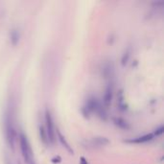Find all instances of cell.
<instances>
[{
    "mask_svg": "<svg viewBox=\"0 0 164 164\" xmlns=\"http://www.w3.org/2000/svg\"><path fill=\"white\" fill-rule=\"evenodd\" d=\"M5 135L6 141L8 143L9 147L14 150V142H16V129L14 124V116L12 110H8L5 115Z\"/></svg>",
    "mask_w": 164,
    "mask_h": 164,
    "instance_id": "1",
    "label": "cell"
},
{
    "mask_svg": "<svg viewBox=\"0 0 164 164\" xmlns=\"http://www.w3.org/2000/svg\"><path fill=\"white\" fill-rule=\"evenodd\" d=\"M19 144H20V150H21L22 156L24 158V161L27 164H37L35 162V160H34L31 145H30L29 141L27 139V136L23 132H20L19 135Z\"/></svg>",
    "mask_w": 164,
    "mask_h": 164,
    "instance_id": "2",
    "label": "cell"
},
{
    "mask_svg": "<svg viewBox=\"0 0 164 164\" xmlns=\"http://www.w3.org/2000/svg\"><path fill=\"white\" fill-rule=\"evenodd\" d=\"M45 123H46V133L48 136L49 143L53 144L55 142L56 139V131L54 127V122H53V118L51 115V112L49 109L45 110Z\"/></svg>",
    "mask_w": 164,
    "mask_h": 164,
    "instance_id": "3",
    "label": "cell"
},
{
    "mask_svg": "<svg viewBox=\"0 0 164 164\" xmlns=\"http://www.w3.org/2000/svg\"><path fill=\"white\" fill-rule=\"evenodd\" d=\"M115 67L111 60H106L101 65V75L105 80H111L114 77Z\"/></svg>",
    "mask_w": 164,
    "mask_h": 164,
    "instance_id": "4",
    "label": "cell"
},
{
    "mask_svg": "<svg viewBox=\"0 0 164 164\" xmlns=\"http://www.w3.org/2000/svg\"><path fill=\"white\" fill-rule=\"evenodd\" d=\"M112 98H113V83H108V86H106L104 96H103V106H104L106 109L109 108L110 105H111Z\"/></svg>",
    "mask_w": 164,
    "mask_h": 164,
    "instance_id": "5",
    "label": "cell"
},
{
    "mask_svg": "<svg viewBox=\"0 0 164 164\" xmlns=\"http://www.w3.org/2000/svg\"><path fill=\"white\" fill-rule=\"evenodd\" d=\"M88 144L93 148H100V147H104V146H106V145H109V138H106V137H104V136H96V137H93L91 140H89Z\"/></svg>",
    "mask_w": 164,
    "mask_h": 164,
    "instance_id": "6",
    "label": "cell"
},
{
    "mask_svg": "<svg viewBox=\"0 0 164 164\" xmlns=\"http://www.w3.org/2000/svg\"><path fill=\"white\" fill-rule=\"evenodd\" d=\"M155 138V136L152 133H147V135H144L142 136L136 137V138H132L129 140H126L127 143H135V144H141V143H146L149 141H152Z\"/></svg>",
    "mask_w": 164,
    "mask_h": 164,
    "instance_id": "7",
    "label": "cell"
},
{
    "mask_svg": "<svg viewBox=\"0 0 164 164\" xmlns=\"http://www.w3.org/2000/svg\"><path fill=\"white\" fill-rule=\"evenodd\" d=\"M117 106L121 111H126L128 109V105L125 100V95L123 89H120L117 94Z\"/></svg>",
    "mask_w": 164,
    "mask_h": 164,
    "instance_id": "8",
    "label": "cell"
},
{
    "mask_svg": "<svg viewBox=\"0 0 164 164\" xmlns=\"http://www.w3.org/2000/svg\"><path fill=\"white\" fill-rule=\"evenodd\" d=\"M56 133H57V136H58V139L59 141L60 142V144L63 145V147L65 149V150L69 152L70 155H73L74 154V151H73V149H72V147L69 145V143L67 142V140L65 139V137H64L63 135V133L60 132V129H57L56 131Z\"/></svg>",
    "mask_w": 164,
    "mask_h": 164,
    "instance_id": "9",
    "label": "cell"
},
{
    "mask_svg": "<svg viewBox=\"0 0 164 164\" xmlns=\"http://www.w3.org/2000/svg\"><path fill=\"white\" fill-rule=\"evenodd\" d=\"M112 121H113L114 125L119 129H121L129 131V129H131V125H129L125 119H123V118H121V117H113Z\"/></svg>",
    "mask_w": 164,
    "mask_h": 164,
    "instance_id": "10",
    "label": "cell"
},
{
    "mask_svg": "<svg viewBox=\"0 0 164 164\" xmlns=\"http://www.w3.org/2000/svg\"><path fill=\"white\" fill-rule=\"evenodd\" d=\"M19 40H20V33L18 31V29L14 28L11 30L10 32V41H11V44L13 45V46H17L19 42Z\"/></svg>",
    "mask_w": 164,
    "mask_h": 164,
    "instance_id": "11",
    "label": "cell"
},
{
    "mask_svg": "<svg viewBox=\"0 0 164 164\" xmlns=\"http://www.w3.org/2000/svg\"><path fill=\"white\" fill-rule=\"evenodd\" d=\"M131 55H132V49L131 47H128L124 51L123 55H122V58H121V64L123 66H126L128 64L129 58H131Z\"/></svg>",
    "mask_w": 164,
    "mask_h": 164,
    "instance_id": "12",
    "label": "cell"
},
{
    "mask_svg": "<svg viewBox=\"0 0 164 164\" xmlns=\"http://www.w3.org/2000/svg\"><path fill=\"white\" fill-rule=\"evenodd\" d=\"M39 131H40V136L41 142H42L44 145H48L49 141H48V136H47L46 131H45V128L43 127V126H40Z\"/></svg>",
    "mask_w": 164,
    "mask_h": 164,
    "instance_id": "13",
    "label": "cell"
},
{
    "mask_svg": "<svg viewBox=\"0 0 164 164\" xmlns=\"http://www.w3.org/2000/svg\"><path fill=\"white\" fill-rule=\"evenodd\" d=\"M163 132H164V127L161 125V126H159L158 128L155 129V131L154 132L152 135H154V136H159V135H161Z\"/></svg>",
    "mask_w": 164,
    "mask_h": 164,
    "instance_id": "14",
    "label": "cell"
},
{
    "mask_svg": "<svg viewBox=\"0 0 164 164\" xmlns=\"http://www.w3.org/2000/svg\"><path fill=\"white\" fill-rule=\"evenodd\" d=\"M152 5L155 9H162L163 5H164V2L163 1H155V2H152Z\"/></svg>",
    "mask_w": 164,
    "mask_h": 164,
    "instance_id": "15",
    "label": "cell"
},
{
    "mask_svg": "<svg viewBox=\"0 0 164 164\" xmlns=\"http://www.w3.org/2000/svg\"><path fill=\"white\" fill-rule=\"evenodd\" d=\"M82 113H83V116H85L86 118H89V115H90V113L88 112V111H87V110L85 109V108H83H83H82Z\"/></svg>",
    "mask_w": 164,
    "mask_h": 164,
    "instance_id": "16",
    "label": "cell"
},
{
    "mask_svg": "<svg viewBox=\"0 0 164 164\" xmlns=\"http://www.w3.org/2000/svg\"><path fill=\"white\" fill-rule=\"evenodd\" d=\"M60 161H62V158H60V156H56V158H52V162L53 163H60Z\"/></svg>",
    "mask_w": 164,
    "mask_h": 164,
    "instance_id": "17",
    "label": "cell"
},
{
    "mask_svg": "<svg viewBox=\"0 0 164 164\" xmlns=\"http://www.w3.org/2000/svg\"><path fill=\"white\" fill-rule=\"evenodd\" d=\"M80 164H89V163L86 160V158H83V156H81V158H80Z\"/></svg>",
    "mask_w": 164,
    "mask_h": 164,
    "instance_id": "18",
    "label": "cell"
},
{
    "mask_svg": "<svg viewBox=\"0 0 164 164\" xmlns=\"http://www.w3.org/2000/svg\"><path fill=\"white\" fill-rule=\"evenodd\" d=\"M6 164H13L12 160L8 159V158H6Z\"/></svg>",
    "mask_w": 164,
    "mask_h": 164,
    "instance_id": "19",
    "label": "cell"
},
{
    "mask_svg": "<svg viewBox=\"0 0 164 164\" xmlns=\"http://www.w3.org/2000/svg\"><path fill=\"white\" fill-rule=\"evenodd\" d=\"M17 164H20V162H19V161H18V162H17Z\"/></svg>",
    "mask_w": 164,
    "mask_h": 164,
    "instance_id": "20",
    "label": "cell"
}]
</instances>
